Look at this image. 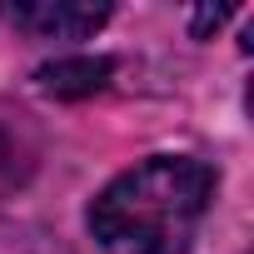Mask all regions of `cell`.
<instances>
[{
    "label": "cell",
    "mask_w": 254,
    "mask_h": 254,
    "mask_svg": "<svg viewBox=\"0 0 254 254\" xmlns=\"http://www.w3.org/2000/svg\"><path fill=\"white\" fill-rule=\"evenodd\" d=\"M214 199V170L190 155L140 160L100 190L90 234L115 254H185Z\"/></svg>",
    "instance_id": "obj_1"
},
{
    "label": "cell",
    "mask_w": 254,
    "mask_h": 254,
    "mask_svg": "<svg viewBox=\"0 0 254 254\" xmlns=\"http://www.w3.org/2000/svg\"><path fill=\"white\" fill-rule=\"evenodd\" d=\"M0 15L35 40H80L110 20L100 0H0Z\"/></svg>",
    "instance_id": "obj_2"
},
{
    "label": "cell",
    "mask_w": 254,
    "mask_h": 254,
    "mask_svg": "<svg viewBox=\"0 0 254 254\" xmlns=\"http://www.w3.org/2000/svg\"><path fill=\"white\" fill-rule=\"evenodd\" d=\"M110 70H115V65H110L105 55H75V60H55V65H45L35 80H40V90L55 95V100H80V95L105 90Z\"/></svg>",
    "instance_id": "obj_3"
},
{
    "label": "cell",
    "mask_w": 254,
    "mask_h": 254,
    "mask_svg": "<svg viewBox=\"0 0 254 254\" xmlns=\"http://www.w3.org/2000/svg\"><path fill=\"white\" fill-rule=\"evenodd\" d=\"M224 15H229L224 5H214V10H199V15H194V35H204V30H214V25H219Z\"/></svg>",
    "instance_id": "obj_4"
}]
</instances>
